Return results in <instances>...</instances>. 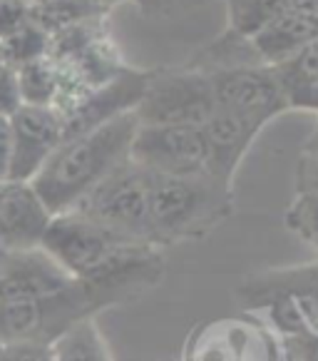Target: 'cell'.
Returning <instances> with one entry per match:
<instances>
[{
  "instance_id": "cell-1",
  "label": "cell",
  "mask_w": 318,
  "mask_h": 361,
  "mask_svg": "<svg viewBox=\"0 0 318 361\" xmlns=\"http://www.w3.org/2000/svg\"><path fill=\"white\" fill-rule=\"evenodd\" d=\"M137 125L134 112H125L95 130L65 137L58 145L30 182L50 214L70 212L112 170L127 162Z\"/></svg>"
},
{
  "instance_id": "cell-2",
  "label": "cell",
  "mask_w": 318,
  "mask_h": 361,
  "mask_svg": "<svg viewBox=\"0 0 318 361\" xmlns=\"http://www.w3.org/2000/svg\"><path fill=\"white\" fill-rule=\"evenodd\" d=\"M149 175V172H147ZM234 209V187L204 175H149V239L165 250L212 234Z\"/></svg>"
},
{
  "instance_id": "cell-3",
  "label": "cell",
  "mask_w": 318,
  "mask_h": 361,
  "mask_svg": "<svg viewBox=\"0 0 318 361\" xmlns=\"http://www.w3.org/2000/svg\"><path fill=\"white\" fill-rule=\"evenodd\" d=\"M40 247L50 257H55L75 279H92L132 252L154 245L115 234L70 209L63 214H53Z\"/></svg>"
},
{
  "instance_id": "cell-4",
  "label": "cell",
  "mask_w": 318,
  "mask_h": 361,
  "mask_svg": "<svg viewBox=\"0 0 318 361\" xmlns=\"http://www.w3.org/2000/svg\"><path fill=\"white\" fill-rule=\"evenodd\" d=\"M179 361H291V349L269 322L241 314L196 324Z\"/></svg>"
},
{
  "instance_id": "cell-5",
  "label": "cell",
  "mask_w": 318,
  "mask_h": 361,
  "mask_svg": "<svg viewBox=\"0 0 318 361\" xmlns=\"http://www.w3.org/2000/svg\"><path fill=\"white\" fill-rule=\"evenodd\" d=\"M241 292L269 312V324L286 341L318 336V264L249 279Z\"/></svg>"
},
{
  "instance_id": "cell-6",
  "label": "cell",
  "mask_w": 318,
  "mask_h": 361,
  "mask_svg": "<svg viewBox=\"0 0 318 361\" xmlns=\"http://www.w3.org/2000/svg\"><path fill=\"white\" fill-rule=\"evenodd\" d=\"M82 217L127 239H149V175L134 162H122L95 190L87 192L72 207Z\"/></svg>"
},
{
  "instance_id": "cell-7",
  "label": "cell",
  "mask_w": 318,
  "mask_h": 361,
  "mask_svg": "<svg viewBox=\"0 0 318 361\" xmlns=\"http://www.w3.org/2000/svg\"><path fill=\"white\" fill-rule=\"evenodd\" d=\"M214 110L217 105L207 70H149L134 117L139 125L202 128Z\"/></svg>"
},
{
  "instance_id": "cell-8",
  "label": "cell",
  "mask_w": 318,
  "mask_h": 361,
  "mask_svg": "<svg viewBox=\"0 0 318 361\" xmlns=\"http://www.w3.org/2000/svg\"><path fill=\"white\" fill-rule=\"evenodd\" d=\"M217 110L266 128L271 120L288 112V102L269 65H222L207 70Z\"/></svg>"
},
{
  "instance_id": "cell-9",
  "label": "cell",
  "mask_w": 318,
  "mask_h": 361,
  "mask_svg": "<svg viewBox=\"0 0 318 361\" xmlns=\"http://www.w3.org/2000/svg\"><path fill=\"white\" fill-rule=\"evenodd\" d=\"M129 162L149 175L191 177L207 172V142L202 128L137 125Z\"/></svg>"
},
{
  "instance_id": "cell-10",
  "label": "cell",
  "mask_w": 318,
  "mask_h": 361,
  "mask_svg": "<svg viewBox=\"0 0 318 361\" xmlns=\"http://www.w3.org/2000/svg\"><path fill=\"white\" fill-rule=\"evenodd\" d=\"M147 75L149 70L122 68L110 80H105L102 85L82 92L80 97L60 107L65 137H75V135H82L87 130H95L115 117L125 115V112H134L144 92V85H147Z\"/></svg>"
},
{
  "instance_id": "cell-11",
  "label": "cell",
  "mask_w": 318,
  "mask_h": 361,
  "mask_svg": "<svg viewBox=\"0 0 318 361\" xmlns=\"http://www.w3.org/2000/svg\"><path fill=\"white\" fill-rule=\"evenodd\" d=\"M13 154L8 182H32L50 154L65 140L63 115L58 107L23 105L11 117Z\"/></svg>"
},
{
  "instance_id": "cell-12",
  "label": "cell",
  "mask_w": 318,
  "mask_h": 361,
  "mask_svg": "<svg viewBox=\"0 0 318 361\" xmlns=\"http://www.w3.org/2000/svg\"><path fill=\"white\" fill-rule=\"evenodd\" d=\"M75 276L43 247L6 252L0 264V304H23L60 294Z\"/></svg>"
},
{
  "instance_id": "cell-13",
  "label": "cell",
  "mask_w": 318,
  "mask_h": 361,
  "mask_svg": "<svg viewBox=\"0 0 318 361\" xmlns=\"http://www.w3.org/2000/svg\"><path fill=\"white\" fill-rule=\"evenodd\" d=\"M50 209L30 182H3L0 187V247L23 252L43 245L50 227Z\"/></svg>"
},
{
  "instance_id": "cell-14",
  "label": "cell",
  "mask_w": 318,
  "mask_h": 361,
  "mask_svg": "<svg viewBox=\"0 0 318 361\" xmlns=\"http://www.w3.org/2000/svg\"><path fill=\"white\" fill-rule=\"evenodd\" d=\"M259 125L241 120L229 112L214 110V115L202 125L204 142H207V175L222 185L234 187L236 172L244 162L246 152L254 140L261 135Z\"/></svg>"
},
{
  "instance_id": "cell-15",
  "label": "cell",
  "mask_w": 318,
  "mask_h": 361,
  "mask_svg": "<svg viewBox=\"0 0 318 361\" xmlns=\"http://www.w3.org/2000/svg\"><path fill=\"white\" fill-rule=\"evenodd\" d=\"M316 37H318V25H313L311 20L296 16V13H284L276 20H271L269 25L261 27L259 32H254L246 43L254 50L256 60L261 65L274 68V65L296 55L308 43H313Z\"/></svg>"
},
{
  "instance_id": "cell-16",
  "label": "cell",
  "mask_w": 318,
  "mask_h": 361,
  "mask_svg": "<svg viewBox=\"0 0 318 361\" xmlns=\"http://www.w3.org/2000/svg\"><path fill=\"white\" fill-rule=\"evenodd\" d=\"M271 70L286 95L288 110H301L308 95L318 87V37Z\"/></svg>"
},
{
  "instance_id": "cell-17",
  "label": "cell",
  "mask_w": 318,
  "mask_h": 361,
  "mask_svg": "<svg viewBox=\"0 0 318 361\" xmlns=\"http://www.w3.org/2000/svg\"><path fill=\"white\" fill-rule=\"evenodd\" d=\"M50 361H115L97 319H82L50 341Z\"/></svg>"
},
{
  "instance_id": "cell-18",
  "label": "cell",
  "mask_w": 318,
  "mask_h": 361,
  "mask_svg": "<svg viewBox=\"0 0 318 361\" xmlns=\"http://www.w3.org/2000/svg\"><path fill=\"white\" fill-rule=\"evenodd\" d=\"M27 3H30V20L48 35L95 18H105L107 13L100 0H27Z\"/></svg>"
},
{
  "instance_id": "cell-19",
  "label": "cell",
  "mask_w": 318,
  "mask_h": 361,
  "mask_svg": "<svg viewBox=\"0 0 318 361\" xmlns=\"http://www.w3.org/2000/svg\"><path fill=\"white\" fill-rule=\"evenodd\" d=\"M18 70V85H20L23 105L55 107L60 97V70L50 55L30 60Z\"/></svg>"
},
{
  "instance_id": "cell-20",
  "label": "cell",
  "mask_w": 318,
  "mask_h": 361,
  "mask_svg": "<svg viewBox=\"0 0 318 361\" xmlns=\"http://www.w3.org/2000/svg\"><path fill=\"white\" fill-rule=\"evenodd\" d=\"M291 0H227L229 32L238 40H249L254 32L288 13Z\"/></svg>"
},
{
  "instance_id": "cell-21",
  "label": "cell",
  "mask_w": 318,
  "mask_h": 361,
  "mask_svg": "<svg viewBox=\"0 0 318 361\" xmlns=\"http://www.w3.org/2000/svg\"><path fill=\"white\" fill-rule=\"evenodd\" d=\"M48 48H50L48 32L40 30L35 23H27L25 27L8 35L6 40H0V60H6L13 68H20V65L30 63V60L48 55Z\"/></svg>"
},
{
  "instance_id": "cell-22",
  "label": "cell",
  "mask_w": 318,
  "mask_h": 361,
  "mask_svg": "<svg viewBox=\"0 0 318 361\" xmlns=\"http://www.w3.org/2000/svg\"><path fill=\"white\" fill-rule=\"evenodd\" d=\"M23 107L20 85H18V70L0 60V117H13Z\"/></svg>"
},
{
  "instance_id": "cell-23",
  "label": "cell",
  "mask_w": 318,
  "mask_h": 361,
  "mask_svg": "<svg viewBox=\"0 0 318 361\" xmlns=\"http://www.w3.org/2000/svg\"><path fill=\"white\" fill-rule=\"evenodd\" d=\"M27 23H32L27 0H0V40H6Z\"/></svg>"
},
{
  "instance_id": "cell-24",
  "label": "cell",
  "mask_w": 318,
  "mask_h": 361,
  "mask_svg": "<svg viewBox=\"0 0 318 361\" xmlns=\"http://www.w3.org/2000/svg\"><path fill=\"white\" fill-rule=\"evenodd\" d=\"M0 361H50V344H37V341H3Z\"/></svg>"
},
{
  "instance_id": "cell-25",
  "label": "cell",
  "mask_w": 318,
  "mask_h": 361,
  "mask_svg": "<svg viewBox=\"0 0 318 361\" xmlns=\"http://www.w3.org/2000/svg\"><path fill=\"white\" fill-rule=\"evenodd\" d=\"M296 195L318 200V159L301 154L296 167Z\"/></svg>"
},
{
  "instance_id": "cell-26",
  "label": "cell",
  "mask_w": 318,
  "mask_h": 361,
  "mask_svg": "<svg viewBox=\"0 0 318 361\" xmlns=\"http://www.w3.org/2000/svg\"><path fill=\"white\" fill-rule=\"evenodd\" d=\"M13 154V130L11 117H0V182H8Z\"/></svg>"
},
{
  "instance_id": "cell-27",
  "label": "cell",
  "mask_w": 318,
  "mask_h": 361,
  "mask_svg": "<svg viewBox=\"0 0 318 361\" xmlns=\"http://www.w3.org/2000/svg\"><path fill=\"white\" fill-rule=\"evenodd\" d=\"M288 13H296V16L311 20L313 25H318V0H291Z\"/></svg>"
},
{
  "instance_id": "cell-28",
  "label": "cell",
  "mask_w": 318,
  "mask_h": 361,
  "mask_svg": "<svg viewBox=\"0 0 318 361\" xmlns=\"http://www.w3.org/2000/svg\"><path fill=\"white\" fill-rule=\"evenodd\" d=\"M298 356L296 361H318V336H308V339H298Z\"/></svg>"
},
{
  "instance_id": "cell-29",
  "label": "cell",
  "mask_w": 318,
  "mask_h": 361,
  "mask_svg": "<svg viewBox=\"0 0 318 361\" xmlns=\"http://www.w3.org/2000/svg\"><path fill=\"white\" fill-rule=\"evenodd\" d=\"M301 154H306V157H316V159H318V123H316V128H313V133L308 135V140H306V145H303Z\"/></svg>"
},
{
  "instance_id": "cell-30",
  "label": "cell",
  "mask_w": 318,
  "mask_h": 361,
  "mask_svg": "<svg viewBox=\"0 0 318 361\" xmlns=\"http://www.w3.org/2000/svg\"><path fill=\"white\" fill-rule=\"evenodd\" d=\"M100 3L110 11V8L117 6V3H134V6H139V8H149V6H154L157 0H100Z\"/></svg>"
},
{
  "instance_id": "cell-31",
  "label": "cell",
  "mask_w": 318,
  "mask_h": 361,
  "mask_svg": "<svg viewBox=\"0 0 318 361\" xmlns=\"http://www.w3.org/2000/svg\"><path fill=\"white\" fill-rule=\"evenodd\" d=\"M3 257H6V250H3V247H0V264H3Z\"/></svg>"
},
{
  "instance_id": "cell-32",
  "label": "cell",
  "mask_w": 318,
  "mask_h": 361,
  "mask_svg": "<svg viewBox=\"0 0 318 361\" xmlns=\"http://www.w3.org/2000/svg\"><path fill=\"white\" fill-rule=\"evenodd\" d=\"M291 361H296V354H293V351H291Z\"/></svg>"
},
{
  "instance_id": "cell-33",
  "label": "cell",
  "mask_w": 318,
  "mask_h": 361,
  "mask_svg": "<svg viewBox=\"0 0 318 361\" xmlns=\"http://www.w3.org/2000/svg\"><path fill=\"white\" fill-rule=\"evenodd\" d=\"M0 349H3V339H0Z\"/></svg>"
},
{
  "instance_id": "cell-34",
  "label": "cell",
  "mask_w": 318,
  "mask_h": 361,
  "mask_svg": "<svg viewBox=\"0 0 318 361\" xmlns=\"http://www.w3.org/2000/svg\"><path fill=\"white\" fill-rule=\"evenodd\" d=\"M0 187H3V182H0Z\"/></svg>"
}]
</instances>
